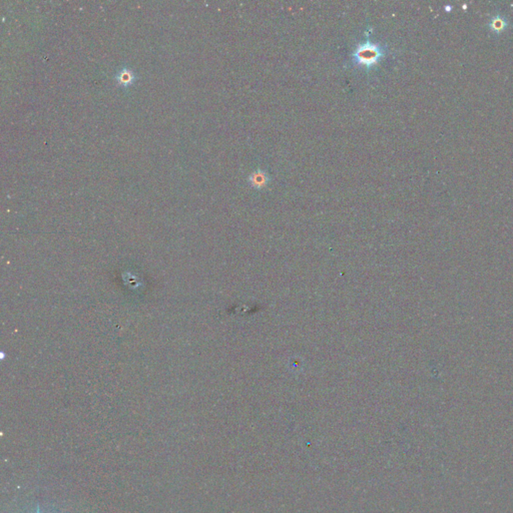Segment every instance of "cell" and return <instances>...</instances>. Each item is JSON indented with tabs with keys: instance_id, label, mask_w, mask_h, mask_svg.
<instances>
[{
	"instance_id": "cell-1",
	"label": "cell",
	"mask_w": 513,
	"mask_h": 513,
	"mask_svg": "<svg viewBox=\"0 0 513 513\" xmlns=\"http://www.w3.org/2000/svg\"><path fill=\"white\" fill-rule=\"evenodd\" d=\"M384 56L385 48L381 44L366 40L356 46L352 54V59L357 66L370 69L379 64Z\"/></svg>"
},
{
	"instance_id": "cell-2",
	"label": "cell",
	"mask_w": 513,
	"mask_h": 513,
	"mask_svg": "<svg viewBox=\"0 0 513 513\" xmlns=\"http://www.w3.org/2000/svg\"><path fill=\"white\" fill-rule=\"evenodd\" d=\"M249 182L252 187L256 189H263L269 182V175L264 170L258 169L250 175Z\"/></svg>"
},
{
	"instance_id": "cell-3",
	"label": "cell",
	"mask_w": 513,
	"mask_h": 513,
	"mask_svg": "<svg viewBox=\"0 0 513 513\" xmlns=\"http://www.w3.org/2000/svg\"><path fill=\"white\" fill-rule=\"evenodd\" d=\"M118 81L123 85H129L134 81V74L131 70L125 68L119 72Z\"/></svg>"
},
{
	"instance_id": "cell-4",
	"label": "cell",
	"mask_w": 513,
	"mask_h": 513,
	"mask_svg": "<svg viewBox=\"0 0 513 513\" xmlns=\"http://www.w3.org/2000/svg\"><path fill=\"white\" fill-rule=\"evenodd\" d=\"M36 513H40V509H39V505H37V508H36Z\"/></svg>"
}]
</instances>
